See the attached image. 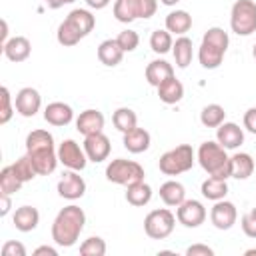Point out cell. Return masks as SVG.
Returning a JSON list of instances; mask_svg holds the SVG:
<instances>
[{
	"instance_id": "cell-1",
	"label": "cell",
	"mask_w": 256,
	"mask_h": 256,
	"mask_svg": "<svg viewBox=\"0 0 256 256\" xmlns=\"http://www.w3.org/2000/svg\"><path fill=\"white\" fill-rule=\"evenodd\" d=\"M26 154L30 156L38 176H48L60 164L54 136L48 130H32L26 136Z\"/></svg>"
},
{
	"instance_id": "cell-2",
	"label": "cell",
	"mask_w": 256,
	"mask_h": 256,
	"mask_svg": "<svg viewBox=\"0 0 256 256\" xmlns=\"http://www.w3.org/2000/svg\"><path fill=\"white\" fill-rule=\"evenodd\" d=\"M86 226V214L80 206L70 204L62 208L52 222V240L62 248H72Z\"/></svg>"
},
{
	"instance_id": "cell-3",
	"label": "cell",
	"mask_w": 256,
	"mask_h": 256,
	"mask_svg": "<svg viewBox=\"0 0 256 256\" xmlns=\"http://www.w3.org/2000/svg\"><path fill=\"white\" fill-rule=\"evenodd\" d=\"M198 164L202 166L204 172H208V176L214 178H222L228 180L230 178V156L226 154V148L220 146L218 142H202L196 154Z\"/></svg>"
},
{
	"instance_id": "cell-4",
	"label": "cell",
	"mask_w": 256,
	"mask_h": 256,
	"mask_svg": "<svg viewBox=\"0 0 256 256\" xmlns=\"http://www.w3.org/2000/svg\"><path fill=\"white\" fill-rule=\"evenodd\" d=\"M196 162V152L190 144H180L168 152H164L158 160L160 172L166 176H180L188 170H192Z\"/></svg>"
},
{
	"instance_id": "cell-5",
	"label": "cell",
	"mask_w": 256,
	"mask_h": 256,
	"mask_svg": "<svg viewBox=\"0 0 256 256\" xmlns=\"http://www.w3.org/2000/svg\"><path fill=\"white\" fill-rule=\"evenodd\" d=\"M158 0H116L114 2V18L122 24H130L138 18L148 20L156 14Z\"/></svg>"
},
{
	"instance_id": "cell-6",
	"label": "cell",
	"mask_w": 256,
	"mask_h": 256,
	"mask_svg": "<svg viewBox=\"0 0 256 256\" xmlns=\"http://www.w3.org/2000/svg\"><path fill=\"white\" fill-rule=\"evenodd\" d=\"M144 168L134 162V160H126V158H116L106 166V180L114 182L118 186H132L136 182L144 180Z\"/></svg>"
},
{
	"instance_id": "cell-7",
	"label": "cell",
	"mask_w": 256,
	"mask_h": 256,
	"mask_svg": "<svg viewBox=\"0 0 256 256\" xmlns=\"http://www.w3.org/2000/svg\"><path fill=\"white\" fill-rule=\"evenodd\" d=\"M230 28L238 36H250L256 32V2L236 0L230 10Z\"/></svg>"
},
{
	"instance_id": "cell-8",
	"label": "cell",
	"mask_w": 256,
	"mask_h": 256,
	"mask_svg": "<svg viewBox=\"0 0 256 256\" xmlns=\"http://www.w3.org/2000/svg\"><path fill=\"white\" fill-rule=\"evenodd\" d=\"M174 226H176V216L168 208L152 210L144 218V232L152 240H166L174 232Z\"/></svg>"
},
{
	"instance_id": "cell-9",
	"label": "cell",
	"mask_w": 256,
	"mask_h": 256,
	"mask_svg": "<svg viewBox=\"0 0 256 256\" xmlns=\"http://www.w3.org/2000/svg\"><path fill=\"white\" fill-rule=\"evenodd\" d=\"M58 160L62 166H66L68 170H76V172H82L86 168V164L90 162L86 152H84V146H80L76 140L68 138L64 140L60 146H58Z\"/></svg>"
},
{
	"instance_id": "cell-10",
	"label": "cell",
	"mask_w": 256,
	"mask_h": 256,
	"mask_svg": "<svg viewBox=\"0 0 256 256\" xmlns=\"http://www.w3.org/2000/svg\"><path fill=\"white\" fill-rule=\"evenodd\" d=\"M206 208L200 200H184L176 210V220L184 228H198L206 222Z\"/></svg>"
},
{
	"instance_id": "cell-11",
	"label": "cell",
	"mask_w": 256,
	"mask_h": 256,
	"mask_svg": "<svg viewBox=\"0 0 256 256\" xmlns=\"http://www.w3.org/2000/svg\"><path fill=\"white\" fill-rule=\"evenodd\" d=\"M82 146H84V152H86L88 160L94 162V164H100V162L108 160L110 150H112L110 138H108L104 132L84 136V144H82Z\"/></svg>"
},
{
	"instance_id": "cell-12",
	"label": "cell",
	"mask_w": 256,
	"mask_h": 256,
	"mask_svg": "<svg viewBox=\"0 0 256 256\" xmlns=\"http://www.w3.org/2000/svg\"><path fill=\"white\" fill-rule=\"evenodd\" d=\"M210 220H212L214 228H218V230H230L236 224V220H238L236 204L234 202H228L226 198L214 202V206L210 210Z\"/></svg>"
},
{
	"instance_id": "cell-13",
	"label": "cell",
	"mask_w": 256,
	"mask_h": 256,
	"mask_svg": "<svg viewBox=\"0 0 256 256\" xmlns=\"http://www.w3.org/2000/svg\"><path fill=\"white\" fill-rule=\"evenodd\" d=\"M14 106H16V112L24 118H32L40 112L42 108V96L36 88L32 86H26L22 88L18 94H16V100H14Z\"/></svg>"
},
{
	"instance_id": "cell-14",
	"label": "cell",
	"mask_w": 256,
	"mask_h": 256,
	"mask_svg": "<svg viewBox=\"0 0 256 256\" xmlns=\"http://www.w3.org/2000/svg\"><path fill=\"white\" fill-rule=\"evenodd\" d=\"M58 194L62 198H66V200H80L86 194V182H84V178L76 170L64 172V176L58 180Z\"/></svg>"
},
{
	"instance_id": "cell-15",
	"label": "cell",
	"mask_w": 256,
	"mask_h": 256,
	"mask_svg": "<svg viewBox=\"0 0 256 256\" xmlns=\"http://www.w3.org/2000/svg\"><path fill=\"white\" fill-rule=\"evenodd\" d=\"M216 142L226 150H236L244 144V130L236 122H224L216 128Z\"/></svg>"
},
{
	"instance_id": "cell-16",
	"label": "cell",
	"mask_w": 256,
	"mask_h": 256,
	"mask_svg": "<svg viewBox=\"0 0 256 256\" xmlns=\"http://www.w3.org/2000/svg\"><path fill=\"white\" fill-rule=\"evenodd\" d=\"M104 124H106V118L100 110H94V108H88L84 112H80V116L76 118V130L82 134V136H90V134H98L104 130Z\"/></svg>"
},
{
	"instance_id": "cell-17",
	"label": "cell",
	"mask_w": 256,
	"mask_h": 256,
	"mask_svg": "<svg viewBox=\"0 0 256 256\" xmlns=\"http://www.w3.org/2000/svg\"><path fill=\"white\" fill-rule=\"evenodd\" d=\"M2 52H4V56H6L10 62L20 64V62H26V60L30 58V54H32V44H30V40H28L26 36H14V38H10V40L2 46Z\"/></svg>"
},
{
	"instance_id": "cell-18",
	"label": "cell",
	"mask_w": 256,
	"mask_h": 256,
	"mask_svg": "<svg viewBox=\"0 0 256 256\" xmlns=\"http://www.w3.org/2000/svg\"><path fill=\"white\" fill-rule=\"evenodd\" d=\"M44 120L50 126H68L74 120V110L64 102H52L44 108Z\"/></svg>"
},
{
	"instance_id": "cell-19",
	"label": "cell",
	"mask_w": 256,
	"mask_h": 256,
	"mask_svg": "<svg viewBox=\"0 0 256 256\" xmlns=\"http://www.w3.org/2000/svg\"><path fill=\"white\" fill-rule=\"evenodd\" d=\"M122 144H124V148H126L130 154H142V152H146V150L150 148V144H152V136H150L148 130L136 126L134 130H130V132L124 134Z\"/></svg>"
},
{
	"instance_id": "cell-20",
	"label": "cell",
	"mask_w": 256,
	"mask_h": 256,
	"mask_svg": "<svg viewBox=\"0 0 256 256\" xmlns=\"http://www.w3.org/2000/svg\"><path fill=\"white\" fill-rule=\"evenodd\" d=\"M254 158L246 152H236L230 156V178L236 180H248L254 174Z\"/></svg>"
},
{
	"instance_id": "cell-21",
	"label": "cell",
	"mask_w": 256,
	"mask_h": 256,
	"mask_svg": "<svg viewBox=\"0 0 256 256\" xmlns=\"http://www.w3.org/2000/svg\"><path fill=\"white\" fill-rule=\"evenodd\" d=\"M12 222H14V228L16 230H20V232H32L40 224V212L34 206H20L14 212Z\"/></svg>"
},
{
	"instance_id": "cell-22",
	"label": "cell",
	"mask_w": 256,
	"mask_h": 256,
	"mask_svg": "<svg viewBox=\"0 0 256 256\" xmlns=\"http://www.w3.org/2000/svg\"><path fill=\"white\" fill-rule=\"evenodd\" d=\"M172 76H174V66L166 60H152L146 66V80L154 88H158L162 82H166Z\"/></svg>"
},
{
	"instance_id": "cell-23",
	"label": "cell",
	"mask_w": 256,
	"mask_h": 256,
	"mask_svg": "<svg viewBox=\"0 0 256 256\" xmlns=\"http://www.w3.org/2000/svg\"><path fill=\"white\" fill-rule=\"evenodd\" d=\"M124 50L120 48V44H118V40L114 38H110V40H104L100 46H98V60L104 64V66H108V68H114V66H118L120 62H122V58H124Z\"/></svg>"
},
{
	"instance_id": "cell-24",
	"label": "cell",
	"mask_w": 256,
	"mask_h": 256,
	"mask_svg": "<svg viewBox=\"0 0 256 256\" xmlns=\"http://www.w3.org/2000/svg\"><path fill=\"white\" fill-rule=\"evenodd\" d=\"M156 90H158V96H160V100L164 104H178L184 98V84L176 76H172L166 82H162Z\"/></svg>"
},
{
	"instance_id": "cell-25",
	"label": "cell",
	"mask_w": 256,
	"mask_h": 256,
	"mask_svg": "<svg viewBox=\"0 0 256 256\" xmlns=\"http://www.w3.org/2000/svg\"><path fill=\"white\" fill-rule=\"evenodd\" d=\"M192 28V16L186 10H172L166 16V30L176 36H184Z\"/></svg>"
},
{
	"instance_id": "cell-26",
	"label": "cell",
	"mask_w": 256,
	"mask_h": 256,
	"mask_svg": "<svg viewBox=\"0 0 256 256\" xmlns=\"http://www.w3.org/2000/svg\"><path fill=\"white\" fill-rule=\"evenodd\" d=\"M160 198L166 206H176L178 208L186 200V188L176 180H168L160 186Z\"/></svg>"
},
{
	"instance_id": "cell-27",
	"label": "cell",
	"mask_w": 256,
	"mask_h": 256,
	"mask_svg": "<svg viewBox=\"0 0 256 256\" xmlns=\"http://www.w3.org/2000/svg\"><path fill=\"white\" fill-rule=\"evenodd\" d=\"M82 38H86L84 32H82L70 18H66V20L58 26V32H56V40H58V44L70 48V46H76Z\"/></svg>"
},
{
	"instance_id": "cell-28",
	"label": "cell",
	"mask_w": 256,
	"mask_h": 256,
	"mask_svg": "<svg viewBox=\"0 0 256 256\" xmlns=\"http://www.w3.org/2000/svg\"><path fill=\"white\" fill-rule=\"evenodd\" d=\"M224 54H226L224 50H220V48H216V46H212V44H208V42H202V44H200V50H198V60H200L202 68H206V70H216V68L222 64Z\"/></svg>"
},
{
	"instance_id": "cell-29",
	"label": "cell",
	"mask_w": 256,
	"mask_h": 256,
	"mask_svg": "<svg viewBox=\"0 0 256 256\" xmlns=\"http://www.w3.org/2000/svg\"><path fill=\"white\" fill-rule=\"evenodd\" d=\"M150 200H152V188H150V184H146L144 180H142V182H136V184H132V186L126 188V202H128L130 206L142 208V206H146Z\"/></svg>"
},
{
	"instance_id": "cell-30",
	"label": "cell",
	"mask_w": 256,
	"mask_h": 256,
	"mask_svg": "<svg viewBox=\"0 0 256 256\" xmlns=\"http://www.w3.org/2000/svg\"><path fill=\"white\" fill-rule=\"evenodd\" d=\"M172 54H174V60H176V66L178 68H188L192 64V56H194V46H192V40L186 38V36H180L174 46H172Z\"/></svg>"
},
{
	"instance_id": "cell-31",
	"label": "cell",
	"mask_w": 256,
	"mask_h": 256,
	"mask_svg": "<svg viewBox=\"0 0 256 256\" xmlns=\"http://www.w3.org/2000/svg\"><path fill=\"white\" fill-rule=\"evenodd\" d=\"M200 192H202L204 198H208V200H212V202L224 200L226 194H228V182L222 180V178H214V176H210V178H206V180L202 182Z\"/></svg>"
},
{
	"instance_id": "cell-32",
	"label": "cell",
	"mask_w": 256,
	"mask_h": 256,
	"mask_svg": "<svg viewBox=\"0 0 256 256\" xmlns=\"http://www.w3.org/2000/svg\"><path fill=\"white\" fill-rule=\"evenodd\" d=\"M200 122L206 128H218L220 124L226 122V110L220 104H208L200 112Z\"/></svg>"
},
{
	"instance_id": "cell-33",
	"label": "cell",
	"mask_w": 256,
	"mask_h": 256,
	"mask_svg": "<svg viewBox=\"0 0 256 256\" xmlns=\"http://www.w3.org/2000/svg\"><path fill=\"white\" fill-rule=\"evenodd\" d=\"M112 122H114L118 132L126 134V132H130V130H134L138 126V116H136V112L132 108H118L112 114Z\"/></svg>"
},
{
	"instance_id": "cell-34",
	"label": "cell",
	"mask_w": 256,
	"mask_h": 256,
	"mask_svg": "<svg viewBox=\"0 0 256 256\" xmlns=\"http://www.w3.org/2000/svg\"><path fill=\"white\" fill-rule=\"evenodd\" d=\"M22 184H24V182L18 178V174H16V172H14V168H12V164L0 170V192H4V194H10V196H12V194L20 192Z\"/></svg>"
},
{
	"instance_id": "cell-35",
	"label": "cell",
	"mask_w": 256,
	"mask_h": 256,
	"mask_svg": "<svg viewBox=\"0 0 256 256\" xmlns=\"http://www.w3.org/2000/svg\"><path fill=\"white\" fill-rule=\"evenodd\" d=\"M66 18H70V20L84 32V36H88V34L94 30V26H96V18H94V14H92L90 10H84V8H76V10H72Z\"/></svg>"
},
{
	"instance_id": "cell-36",
	"label": "cell",
	"mask_w": 256,
	"mask_h": 256,
	"mask_svg": "<svg viewBox=\"0 0 256 256\" xmlns=\"http://www.w3.org/2000/svg\"><path fill=\"white\" fill-rule=\"evenodd\" d=\"M174 46V40H172V34L168 30H154L152 36H150V48L156 52V54H166L170 52Z\"/></svg>"
},
{
	"instance_id": "cell-37",
	"label": "cell",
	"mask_w": 256,
	"mask_h": 256,
	"mask_svg": "<svg viewBox=\"0 0 256 256\" xmlns=\"http://www.w3.org/2000/svg\"><path fill=\"white\" fill-rule=\"evenodd\" d=\"M12 168H14V172L18 174V178L26 184V182H32L36 176H38V172H36V168H34V164H32V160H30V156L26 154V156H22V158H18L14 164H12Z\"/></svg>"
},
{
	"instance_id": "cell-38",
	"label": "cell",
	"mask_w": 256,
	"mask_h": 256,
	"mask_svg": "<svg viewBox=\"0 0 256 256\" xmlns=\"http://www.w3.org/2000/svg\"><path fill=\"white\" fill-rule=\"evenodd\" d=\"M202 42H208V44H212V46H216V48H220V50H224V52H226L228 46H230L228 32H224V28H218V26L208 28L206 34H204V38H202Z\"/></svg>"
},
{
	"instance_id": "cell-39",
	"label": "cell",
	"mask_w": 256,
	"mask_h": 256,
	"mask_svg": "<svg viewBox=\"0 0 256 256\" xmlns=\"http://www.w3.org/2000/svg\"><path fill=\"white\" fill-rule=\"evenodd\" d=\"M106 242L100 236H90L80 244V254L82 256H104L106 254Z\"/></svg>"
},
{
	"instance_id": "cell-40",
	"label": "cell",
	"mask_w": 256,
	"mask_h": 256,
	"mask_svg": "<svg viewBox=\"0 0 256 256\" xmlns=\"http://www.w3.org/2000/svg\"><path fill=\"white\" fill-rule=\"evenodd\" d=\"M0 100H2V106H0V124H8L14 116V110L16 106H12V96H10V90L6 86L0 88Z\"/></svg>"
},
{
	"instance_id": "cell-41",
	"label": "cell",
	"mask_w": 256,
	"mask_h": 256,
	"mask_svg": "<svg viewBox=\"0 0 256 256\" xmlns=\"http://www.w3.org/2000/svg\"><path fill=\"white\" fill-rule=\"evenodd\" d=\"M116 40H118V44H120V48H122L124 52H134V50L138 48V44H140V36H138V32H134V30H124V32H120Z\"/></svg>"
},
{
	"instance_id": "cell-42",
	"label": "cell",
	"mask_w": 256,
	"mask_h": 256,
	"mask_svg": "<svg viewBox=\"0 0 256 256\" xmlns=\"http://www.w3.org/2000/svg\"><path fill=\"white\" fill-rule=\"evenodd\" d=\"M240 224H242V232H244L248 238L256 240V208L248 210V212L242 216Z\"/></svg>"
},
{
	"instance_id": "cell-43",
	"label": "cell",
	"mask_w": 256,
	"mask_h": 256,
	"mask_svg": "<svg viewBox=\"0 0 256 256\" xmlns=\"http://www.w3.org/2000/svg\"><path fill=\"white\" fill-rule=\"evenodd\" d=\"M2 256H26V246L18 240H8L2 246Z\"/></svg>"
},
{
	"instance_id": "cell-44",
	"label": "cell",
	"mask_w": 256,
	"mask_h": 256,
	"mask_svg": "<svg viewBox=\"0 0 256 256\" xmlns=\"http://www.w3.org/2000/svg\"><path fill=\"white\" fill-rule=\"evenodd\" d=\"M186 254L188 256H214V250L210 246H206V244H194V246H190L186 250Z\"/></svg>"
},
{
	"instance_id": "cell-45",
	"label": "cell",
	"mask_w": 256,
	"mask_h": 256,
	"mask_svg": "<svg viewBox=\"0 0 256 256\" xmlns=\"http://www.w3.org/2000/svg\"><path fill=\"white\" fill-rule=\"evenodd\" d=\"M244 128L250 134H256V106L246 110V114H244Z\"/></svg>"
},
{
	"instance_id": "cell-46",
	"label": "cell",
	"mask_w": 256,
	"mask_h": 256,
	"mask_svg": "<svg viewBox=\"0 0 256 256\" xmlns=\"http://www.w3.org/2000/svg\"><path fill=\"white\" fill-rule=\"evenodd\" d=\"M12 208V200H10V194H4L0 192V216H8Z\"/></svg>"
},
{
	"instance_id": "cell-47",
	"label": "cell",
	"mask_w": 256,
	"mask_h": 256,
	"mask_svg": "<svg viewBox=\"0 0 256 256\" xmlns=\"http://www.w3.org/2000/svg\"><path fill=\"white\" fill-rule=\"evenodd\" d=\"M34 256H58V250L52 246H40L34 250Z\"/></svg>"
},
{
	"instance_id": "cell-48",
	"label": "cell",
	"mask_w": 256,
	"mask_h": 256,
	"mask_svg": "<svg viewBox=\"0 0 256 256\" xmlns=\"http://www.w3.org/2000/svg\"><path fill=\"white\" fill-rule=\"evenodd\" d=\"M72 2H76V0H44V4L52 10H58V8H62L66 4H72Z\"/></svg>"
},
{
	"instance_id": "cell-49",
	"label": "cell",
	"mask_w": 256,
	"mask_h": 256,
	"mask_svg": "<svg viewBox=\"0 0 256 256\" xmlns=\"http://www.w3.org/2000/svg\"><path fill=\"white\" fill-rule=\"evenodd\" d=\"M112 0H86V4L92 8V10H104Z\"/></svg>"
},
{
	"instance_id": "cell-50",
	"label": "cell",
	"mask_w": 256,
	"mask_h": 256,
	"mask_svg": "<svg viewBox=\"0 0 256 256\" xmlns=\"http://www.w3.org/2000/svg\"><path fill=\"white\" fill-rule=\"evenodd\" d=\"M8 40H10V38H8V22L2 20V46H4Z\"/></svg>"
},
{
	"instance_id": "cell-51",
	"label": "cell",
	"mask_w": 256,
	"mask_h": 256,
	"mask_svg": "<svg viewBox=\"0 0 256 256\" xmlns=\"http://www.w3.org/2000/svg\"><path fill=\"white\" fill-rule=\"evenodd\" d=\"M160 2H162L164 6H176V4L180 2V0H160Z\"/></svg>"
},
{
	"instance_id": "cell-52",
	"label": "cell",
	"mask_w": 256,
	"mask_h": 256,
	"mask_svg": "<svg viewBox=\"0 0 256 256\" xmlns=\"http://www.w3.org/2000/svg\"><path fill=\"white\" fill-rule=\"evenodd\" d=\"M256 254V250H246V256H254Z\"/></svg>"
},
{
	"instance_id": "cell-53",
	"label": "cell",
	"mask_w": 256,
	"mask_h": 256,
	"mask_svg": "<svg viewBox=\"0 0 256 256\" xmlns=\"http://www.w3.org/2000/svg\"><path fill=\"white\" fill-rule=\"evenodd\" d=\"M252 56H254V60H256V44H254V50H252Z\"/></svg>"
}]
</instances>
